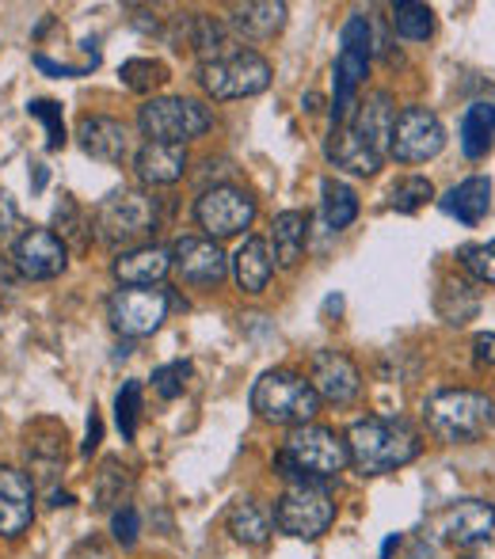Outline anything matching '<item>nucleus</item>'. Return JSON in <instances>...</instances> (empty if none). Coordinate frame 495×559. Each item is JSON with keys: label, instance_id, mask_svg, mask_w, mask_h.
Returning a JSON list of instances; mask_svg holds the SVG:
<instances>
[{"label": "nucleus", "instance_id": "f257e3e1", "mask_svg": "<svg viewBox=\"0 0 495 559\" xmlns=\"http://www.w3.org/2000/svg\"><path fill=\"white\" fill-rule=\"evenodd\" d=\"M423 453V442L404 419H358L347 430V461L363 476H385Z\"/></svg>", "mask_w": 495, "mask_h": 559}, {"label": "nucleus", "instance_id": "f03ea898", "mask_svg": "<svg viewBox=\"0 0 495 559\" xmlns=\"http://www.w3.org/2000/svg\"><path fill=\"white\" fill-rule=\"evenodd\" d=\"M347 442L335 430L305 423L286 435V445L274 456V468L290 479V484H325L335 479L347 468Z\"/></svg>", "mask_w": 495, "mask_h": 559}, {"label": "nucleus", "instance_id": "7ed1b4c3", "mask_svg": "<svg viewBox=\"0 0 495 559\" xmlns=\"http://www.w3.org/2000/svg\"><path fill=\"white\" fill-rule=\"evenodd\" d=\"M427 427L435 438L450 445H469L481 442L484 435L495 427V404L484 392L473 389H446L435 392L427 400Z\"/></svg>", "mask_w": 495, "mask_h": 559}, {"label": "nucleus", "instance_id": "20e7f679", "mask_svg": "<svg viewBox=\"0 0 495 559\" xmlns=\"http://www.w3.org/2000/svg\"><path fill=\"white\" fill-rule=\"evenodd\" d=\"M251 412L263 423L274 427H305V423L317 419L320 396L313 392V384L305 381L294 369H271L251 384Z\"/></svg>", "mask_w": 495, "mask_h": 559}, {"label": "nucleus", "instance_id": "39448f33", "mask_svg": "<svg viewBox=\"0 0 495 559\" xmlns=\"http://www.w3.org/2000/svg\"><path fill=\"white\" fill-rule=\"evenodd\" d=\"M161 225V202L141 191H115L96 210V236L107 248H133Z\"/></svg>", "mask_w": 495, "mask_h": 559}, {"label": "nucleus", "instance_id": "423d86ee", "mask_svg": "<svg viewBox=\"0 0 495 559\" xmlns=\"http://www.w3.org/2000/svg\"><path fill=\"white\" fill-rule=\"evenodd\" d=\"M370 20L366 15H351L343 23L340 35V58H335V99H332V126H343L355 107V96L366 81V69H370Z\"/></svg>", "mask_w": 495, "mask_h": 559}, {"label": "nucleus", "instance_id": "0eeeda50", "mask_svg": "<svg viewBox=\"0 0 495 559\" xmlns=\"http://www.w3.org/2000/svg\"><path fill=\"white\" fill-rule=\"evenodd\" d=\"M335 522V502L325 484H290L274 502L279 533L297 540H317Z\"/></svg>", "mask_w": 495, "mask_h": 559}, {"label": "nucleus", "instance_id": "6e6552de", "mask_svg": "<svg viewBox=\"0 0 495 559\" xmlns=\"http://www.w3.org/2000/svg\"><path fill=\"white\" fill-rule=\"evenodd\" d=\"M210 111L195 99L184 96H161L149 99L138 111V126L149 141H164V145H187V141L202 138L210 130Z\"/></svg>", "mask_w": 495, "mask_h": 559}, {"label": "nucleus", "instance_id": "1a4fd4ad", "mask_svg": "<svg viewBox=\"0 0 495 559\" xmlns=\"http://www.w3.org/2000/svg\"><path fill=\"white\" fill-rule=\"evenodd\" d=\"M199 84L214 99H248L267 92L271 84V66L256 50H233L217 61L199 66Z\"/></svg>", "mask_w": 495, "mask_h": 559}, {"label": "nucleus", "instance_id": "9d476101", "mask_svg": "<svg viewBox=\"0 0 495 559\" xmlns=\"http://www.w3.org/2000/svg\"><path fill=\"white\" fill-rule=\"evenodd\" d=\"M195 222H199V228L214 243L229 240V236H240L256 222V199L233 183L207 187V191L199 194V202H195Z\"/></svg>", "mask_w": 495, "mask_h": 559}, {"label": "nucleus", "instance_id": "9b49d317", "mask_svg": "<svg viewBox=\"0 0 495 559\" xmlns=\"http://www.w3.org/2000/svg\"><path fill=\"white\" fill-rule=\"evenodd\" d=\"M446 145V126L443 118L427 107H404L392 122V138H389V153L400 164H423L431 156H438Z\"/></svg>", "mask_w": 495, "mask_h": 559}, {"label": "nucleus", "instance_id": "f8f14e48", "mask_svg": "<svg viewBox=\"0 0 495 559\" xmlns=\"http://www.w3.org/2000/svg\"><path fill=\"white\" fill-rule=\"evenodd\" d=\"M107 317H111L115 332H122L130 338L153 335L156 328L168 320V294H164V289H153V286H145V289L126 286L119 294H111Z\"/></svg>", "mask_w": 495, "mask_h": 559}, {"label": "nucleus", "instance_id": "ddd939ff", "mask_svg": "<svg viewBox=\"0 0 495 559\" xmlns=\"http://www.w3.org/2000/svg\"><path fill=\"white\" fill-rule=\"evenodd\" d=\"M12 266L31 282H50L69 266V248L50 228H27V233L15 236Z\"/></svg>", "mask_w": 495, "mask_h": 559}, {"label": "nucleus", "instance_id": "4468645a", "mask_svg": "<svg viewBox=\"0 0 495 559\" xmlns=\"http://www.w3.org/2000/svg\"><path fill=\"white\" fill-rule=\"evenodd\" d=\"M438 533L446 545L458 548H476L495 540V502L484 499H461L438 518Z\"/></svg>", "mask_w": 495, "mask_h": 559}, {"label": "nucleus", "instance_id": "2eb2a0df", "mask_svg": "<svg viewBox=\"0 0 495 559\" xmlns=\"http://www.w3.org/2000/svg\"><path fill=\"white\" fill-rule=\"evenodd\" d=\"M172 266H176L187 286H217L225 278V271H229V259L207 236H184L172 248Z\"/></svg>", "mask_w": 495, "mask_h": 559}, {"label": "nucleus", "instance_id": "dca6fc26", "mask_svg": "<svg viewBox=\"0 0 495 559\" xmlns=\"http://www.w3.org/2000/svg\"><path fill=\"white\" fill-rule=\"evenodd\" d=\"M35 522V479L0 464V537H23Z\"/></svg>", "mask_w": 495, "mask_h": 559}, {"label": "nucleus", "instance_id": "f3484780", "mask_svg": "<svg viewBox=\"0 0 495 559\" xmlns=\"http://www.w3.org/2000/svg\"><path fill=\"white\" fill-rule=\"evenodd\" d=\"M313 392L328 404H351L363 389V373L358 366L340 350H320L313 358V377H309Z\"/></svg>", "mask_w": 495, "mask_h": 559}, {"label": "nucleus", "instance_id": "a211bd4d", "mask_svg": "<svg viewBox=\"0 0 495 559\" xmlns=\"http://www.w3.org/2000/svg\"><path fill=\"white\" fill-rule=\"evenodd\" d=\"M76 141L81 148L92 156V160H104V164H122L130 156V133L119 118H107V115H84L81 126H76Z\"/></svg>", "mask_w": 495, "mask_h": 559}, {"label": "nucleus", "instance_id": "6ab92c4d", "mask_svg": "<svg viewBox=\"0 0 495 559\" xmlns=\"http://www.w3.org/2000/svg\"><path fill=\"white\" fill-rule=\"evenodd\" d=\"M66 427L54 419H43L27 430V464L35 472L31 479H54L66 468Z\"/></svg>", "mask_w": 495, "mask_h": 559}, {"label": "nucleus", "instance_id": "aec40b11", "mask_svg": "<svg viewBox=\"0 0 495 559\" xmlns=\"http://www.w3.org/2000/svg\"><path fill=\"white\" fill-rule=\"evenodd\" d=\"M115 278L122 286H133V289H145V286H156L164 274L172 271V251L168 248H156V243H145V248H130V251H119L115 259Z\"/></svg>", "mask_w": 495, "mask_h": 559}, {"label": "nucleus", "instance_id": "412c9836", "mask_svg": "<svg viewBox=\"0 0 495 559\" xmlns=\"http://www.w3.org/2000/svg\"><path fill=\"white\" fill-rule=\"evenodd\" d=\"M133 168H138L141 183L168 187L176 179H184L187 171V148L184 145H164V141H145L133 156Z\"/></svg>", "mask_w": 495, "mask_h": 559}, {"label": "nucleus", "instance_id": "4be33fe9", "mask_svg": "<svg viewBox=\"0 0 495 559\" xmlns=\"http://www.w3.org/2000/svg\"><path fill=\"white\" fill-rule=\"evenodd\" d=\"M325 153H328V160H332L335 168H347V171H355V176H377V168H381V156H377L347 122L332 126Z\"/></svg>", "mask_w": 495, "mask_h": 559}, {"label": "nucleus", "instance_id": "5701e85b", "mask_svg": "<svg viewBox=\"0 0 495 559\" xmlns=\"http://www.w3.org/2000/svg\"><path fill=\"white\" fill-rule=\"evenodd\" d=\"M392 122H397V107H392V96H389V92H374V96L366 99L363 107H358L351 130H355L377 156H385V153H389Z\"/></svg>", "mask_w": 495, "mask_h": 559}, {"label": "nucleus", "instance_id": "b1692460", "mask_svg": "<svg viewBox=\"0 0 495 559\" xmlns=\"http://www.w3.org/2000/svg\"><path fill=\"white\" fill-rule=\"evenodd\" d=\"M438 206L450 217H458L461 225H481L492 210V179L488 176H473L465 183H458L453 191H446L438 199Z\"/></svg>", "mask_w": 495, "mask_h": 559}, {"label": "nucleus", "instance_id": "393cba45", "mask_svg": "<svg viewBox=\"0 0 495 559\" xmlns=\"http://www.w3.org/2000/svg\"><path fill=\"white\" fill-rule=\"evenodd\" d=\"M233 274H237V286L245 294H263L267 282L274 274V255H271V243L251 236V240L240 243V251L233 255Z\"/></svg>", "mask_w": 495, "mask_h": 559}, {"label": "nucleus", "instance_id": "a878e982", "mask_svg": "<svg viewBox=\"0 0 495 559\" xmlns=\"http://www.w3.org/2000/svg\"><path fill=\"white\" fill-rule=\"evenodd\" d=\"M229 27L245 38H271L286 27V4L282 0H256V4H237L229 12Z\"/></svg>", "mask_w": 495, "mask_h": 559}, {"label": "nucleus", "instance_id": "bb28decb", "mask_svg": "<svg viewBox=\"0 0 495 559\" xmlns=\"http://www.w3.org/2000/svg\"><path fill=\"white\" fill-rule=\"evenodd\" d=\"M435 309H438V317H443L446 324L461 328V324H469L476 312H481V294H476L473 282L446 278L443 289H438V297H435Z\"/></svg>", "mask_w": 495, "mask_h": 559}, {"label": "nucleus", "instance_id": "cd10ccee", "mask_svg": "<svg viewBox=\"0 0 495 559\" xmlns=\"http://www.w3.org/2000/svg\"><path fill=\"white\" fill-rule=\"evenodd\" d=\"M305 236H309V217L302 210H286V214L274 217L271 225V243H274V259L282 266H297L305 251Z\"/></svg>", "mask_w": 495, "mask_h": 559}, {"label": "nucleus", "instance_id": "c85d7f7f", "mask_svg": "<svg viewBox=\"0 0 495 559\" xmlns=\"http://www.w3.org/2000/svg\"><path fill=\"white\" fill-rule=\"evenodd\" d=\"M130 491H133V476L130 468L119 461H104V468L96 472V484H92V507L96 510H119V507H130Z\"/></svg>", "mask_w": 495, "mask_h": 559}, {"label": "nucleus", "instance_id": "c756f323", "mask_svg": "<svg viewBox=\"0 0 495 559\" xmlns=\"http://www.w3.org/2000/svg\"><path fill=\"white\" fill-rule=\"evenodd\" d=\"M225 525H229V533L240 545H267V537H271V514L256 499L233 502L229 514H225Z\"/></svg>", "mask_w": 495, "mask_h": 559}, {"label": "nucleus", "instance_id": "7c9ffc66", "mask_svg": "<svg viewBox=\"0 0 495 559\" xmlns=\"http://www.w3.org/2000/svg\"><path fill=\"white\" fill-rule=\"evenodd\" d=\"M492 138H495V104H473L461 118V153L469 156V160H481V156H488L492 148Z\"/></svg>", "mask_w": 495, "mask_h": 559}, {"label": "nucleus", "instance_id": "2f4dec72", "mask_svg": "<svg viewBox=\"0 0 495 559\" xmlns=\"http://www.w3.org/2000/svg\"><path fill=\"white\" fill-rule=\"evenodd\" d=\"M392 27L408 43H427L435 35V12L420 0H400V4H392Z\"/></svg>", "mask_w": 495, "mask_h": 559}, {"label": "nucleus", "instance_id": "473e14b6", "mask_svg": "<svg viewBox=\"0 0 495 559\" xmlns=\"http://www.w3.org/2000/svg\"><path fill=\"white\" fill-rule=\"evenodd\" d=\"M358 217V194L351 191L347 183H340V179H325V222L332 233H340V228L355 225Z\"/></svg>", "mask_w": 495, "mask_h": 559}, {"label": "nucleus", "instance_id": "72a5a7b5", "mask_svg": "<svg viewBox=\"0 0 495 559\" xmlns=\"http://www.w3.org/2000/svg\"><path fill=\"white\" fill-rule=\"evenodd\" d=\"M191 46L202 58V66H207V61L225 58V53H233V50H225V46H229L225 27L217 20H210V15H191Z\"/></svg>", "mask_w": 495, "mask_h": 559}, {"label": "nucleus", "instance_id": "f704fd0d", "mask_svg": "<svg viewBox=\"0 0 495 559\" xmlns=\"http://www.w3.org/2000/svg\"><path fill=\"white\" fill-rule=\"evenodd\" d=\"M54 236H58L61 243H73L76 251L89 248V240H92L89 222H84L81 206H76L73 199H61L58 206H54Z\"/></svg>", "mask_w": 495, "mask_h": 559}, {"label": "nucleus", "instance_id": "c9c22d12", "mask_svg": "<svg viewBox=\"0 0 495 559\" xmlns=\"http://www.w3.org/2000/svg\"><path fill=\"white\" fill-rule=\"evenodd\" d=\"M119 76H122V84L130 92H153V88H161V84L168 81V69H164L161 61H153V58H130V61H122Z\"/></svg>", "mask_w": 495, "mask_h": 559}, {"label": "nucleus", "instance_id": "e433bc0d", "mask_svg": "<svg viewBox=\"0 0 495 559\" xmlns=\"http://www.w3.org/2000/svg\"><path fill=\"white\" fill-rule=\"evenodd\" d=\"M431 199H435V187H431V179L427 176H412V179H400V183L392 187L389 206L397 210V214H415V210L427 206Z\"/></svg>", "mask_w": 495, "mask_h": 559}, {"label": "nucleus", "instance_id": "4c0bfd02", "mask_svg": "<svg viewBox=\"0 0 495 559\" xmlns=\"http://www.w3.org/2000/svg\"><path fill=\"white\" fill-rule=\"evenodd\" d=\"M138 419H141V384L126 381L119 389V396H115V423H119L126 442L138 435Z\"/></svg>", "mask_w": 495, "mask_h": 559}, {"label": "nucleus", "instance_id": "58836bf2", "mask_svg": "<svg viewBox=\"0 0 495 559\" xmlns=\"http://www.w3.org/2000/svg\"><path fill=\"white\" fill-rule=\"evenodd\" d=\"M27 115L38 118V122L46 126V148H50V153H58V148L66 145V122H61V107L54 104V99H31Z\"/></svg>", "mask_w": 495, "mask_h": 559}, {"label": "nucleus", "instance_id": "ea45409f", "mask_svg": "<svg viewBox=\"0 0 495 559\" xmlns=\"http://www.w3.org/2000/svg\"><path fill=\"white\" fill-rule=\"evenodd\" d=\"M461 266H465L469 274H473L476 282H488L495 286V240L488 243H465V248L458 251Z\"/></svg>", "mask_w": 495, "mask_h": 559}, {"label": "nucleus", "instance_id": "a19ab883", "mask_svg": "<svg viewBox=\"0 0 495 559\" xmlns=\"http://www.w3.org/2000/svg\"><path fill=\"white\" fill-rule=\"evenodd\" d=\"M187 381H191V361H168V366L153 369V389L161 400H176L187 392Z\"/></svg>", "mask_w": 495, "mask_h": 559}, {"label": "nucleus", "instance_id": "79ce46f5", "mask_svg": "<svg viewBox=\"0 0 495 559\" xmlns=\"http://www.w3.org/2000/svg\"><path fill=\"white\" fill-rule=\"evenodd\" d=\"M111 533H115V545L133 548L138 545V533H141V518L133 507H119L111 514Z\"/></svg>", "mask_w": 495, "mask_h": 559}, {"label": "nucleus", "instance_id": "37998d69", "mask_svg": "<svg viewBox=\"0 0 495 559\" xmlns=\"http://www.w3.org/2000/svg\"><path fill=\"white\" fill-rule=\"evenodd\" d=\"M15 294H20V274H15L12 259H0V312L12 309Z\"/></svg>", "mask_w": 495, "mask_h": 559}, {"label": "nucleus", "instance_id": "c03bdc74", "mask_svg": "<svg viewBox=\"0 0 495 559\" xmlns=\"http://www.w3.org/2000/svg\"><path fill=\"white\" fill-rule=\"evenodd\" d=\"M35 66L43 69V73L58 76V81H66V76H84L92 66H61V61H50L46 53H35Z\"/></svg>", "mask_w": 495, "mask_h": 559}, {"label": "nucleus", "instance_id": "a18cd8bd", "mask_svg": "<svg viewBox=\"0 0 495 559\" xmlns=\"http://www.w3.org/2000/svg\"><path fill=\"white\" fill-rule=\"evenodd\" d=\"M15 228H20V210H15V202L0 191V240H4V236H12Z\"/></svg>", "mask_w": 495, "mask_h": 559}, {"label": "nucleus", "instance_id": "49530a36", "mask_svg": "<svg viewBox=\"0 0 495 559\" xmlns=\"http://www.w3.org/2000/svg\"><path fill=\"white\" fill-rule=\"evenodd\" d=\"M99 442H104V423H99V412H96V404H92V415H89V435H84V445H81V453L84 456H92L99 449Z\"/></svg>", "mask_w": 495, "mask_h": 559}, {"label": "nucleus", "instance_id": "de8ad7c7", "mask_svg": "<svg viewBox=\"0 0 495 559\" xmlns=\"http://www.w3.org/2000/svg\"><path fill=\"white\" fill-rule=\"evenodd\" d=\"M473 354H476V366H495V335H476L473 343Z\"/></svg>", "mask_w": 495, "mask_h": 559}, {"label": "nucleus", "instance_id": "09e8293b", "mask_svg": "<svg viewBox=\"0 0 495 559\" xmlns=\"http://www.w3.org/2000/svg\"><path fill=\"white\" fill-rule=\"evenodd\" d=\"M73 559H111V556L99 548V540H81V548L73 552Z\"/></svg>", "mask_w": 495, "mask_h": 559}, {"label": "nucleus", "instance_id": "8fccbe9b", "mask_svg": "<svg viewBox=\"0 0 495 559\" xmlns=\"http://www.w3.org/2000/svg\"><path fill=\"white\" fill-rule=\"evenodd\" d=\"M46 179H50V171H46V164H35V179H31V191H43Z\"/></svg>", "mask_w": 495, "mask_h": 559}, {"label": "nucleus", "instance_id": "3c124183", "mask_svg": "<svg viewBox=\"0 0 495 559\" xmlns=\"http://www.w3.org/2000/svg\"><path fill=\"white\" fill-rule=\"evenodd\" d=\"M50 507H73V495H69V491H54L50 495Z\"/></svg>", "mask_w": 495, "mask_h": 559}, {"label": "nucleus", "instance_id": "603ef678", "mask_svg": "<svg viewBox=\"0 0 495 559\" xmlns=\"http://www.w3.org/2000/svg\"><path fill=\"white\" fill-rule=\"evenodd\" d=\"M400 545V537H389V540H385V548H381V559H389V552H392V548H397Z\"/></svg>", "mask_w": 495, "mask_h": 559}, {"label": "nucleus", "instance_id": "864d4df0", "mask_svg": "<svg viewBox=\"0 0 495 559\" xmlns=\"http://www.w3.org/2000/svg\"><path fill=\"white\" fill-rule=\"evenodd\" d=\"M325 309H328V312H340V309H343V301H340V297H328Z\"/></svg>", "mask_w": 495, "mask_h": 559}]
</instances>
